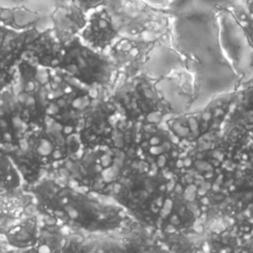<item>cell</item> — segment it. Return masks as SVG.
Masks as SVG:
<instances>
[{"label":"cell","instance_id":"cell-18","mask_svg":"<svg viewBox=\"0 0 253 253\" xmlns=\"http://www.w3.org/2000/svg\"><path fill=\"white\" fill-rule=\"evenodd\" d=\"M53 1V4H55V3H58V2H61V1H63V0H52Z\"/></svg>","mask_w":253,"mask_h":253},{"label":"cell","instance_id":"cell-1","mask_svg":"<svg viewBox=\"0 0 253 253\" xmlns=\"http://www.w3.org/2000/svg\"><path fill=\"white\" fill-rule=\"evenodd\" d=\"M170 34L175 49L196 71L199 96L211 97V79L217 93L234 86L236 76L219 40L216 10L194 3L174 15Z\"/></svg>","mask_w":253,"mask_h":253},{"label":"cell","instance_id":"cell-17","mask_svg":"<svg viewBox=\"0 0 253 253\" xmlns=\"http://www.w3.org/2000/svg\"><path fill=\"white\" fill-rule=\"evenodd\" d=\"M241 2L250 13V15L253 17V0H241Z\"/></svg>","mask_w":253,"mask_h":253},{"label":"cell","instance_id":"cell-14","mask_svg":"<svg viewBox=\"0 0 253 253\" xmlns=\"http://www.w3.org/2000/svg\"><path fill=\"white\" fill-rule=\"evenodd\" d=\"M75 6H77L79 9H81L83 12L88 14L89 12L105 6L108 2V0H68Z\"/></svg>","mask_w":253,"mask_h":253},{"label":"cell","instance_id":"cell-11","mask_svg":"<svg viewBox=\"0 0 253 253\" xmlns=\"http://www.w3.org/2000/svg\"><path fill=\"white\" fill-rule=\"evenodd\" d=\"M42 19V15L24 6L4 7L0 5V25L7 28L21 31L40 28Z\"/></svg>","mask_w":253,"mask_h":253},{"label":"cell","instance_id":"cell-7","mask_svg":"<svg viewBox=\"0 0 253 253\" xmlns=\"http://www.w3.org/2000/svg\"><path fill=\"white\" fill-rule=\"evenodd\" d=\"M122 115L128 121L156 124L162 116V100L155 88L144 78H133L120 88L114 98Z\"/></svg>","mask_w":253,"mask_h":253},{"label":"cell","instance_id":"cell-15","mask_svg":"<svg viewBox=\"0 0 253 253\" xmlns=\"http://www.w3.org/2000/svg\"><path fill=\"white\" fill-rule=\"evenodd\" d=\"M239 1L241 0H194V3L202 7L217 10L220 8H228Z\"/></svg>","mask_w":253,"mask_h":253},{"label":"cell","instance_id":"cell-2","mask_svg":"<svg viewBox=\"0 0 253 253\" xmlns=\"http://www.w3.org/2000/svg\"><path fill=\"white\" fill-rule=\"evenodd\" d=\"M31 190L38 211L69 228L108 231L123 219V208L118 204H105L93 193L61 179L38 180Z\"/></svg>","mask_w":253,"mask_h":253},{"label":"cell","instance_id":"cell-10","mask_svg":"<svg viewBox=\"0 0 253 253\" xmlns=\"http://www.w3.org/2000/svg\"><path fill=\"white\" fill-rule=\"evenodd\" d=\"M49 19L55 37L65 43L79 35L86 23L87 14L68 0H63L54 4Z\"/></svg>","mask_w":253,"mask_h":253},{"label":"cell","instance_id":"cell-6","mask_svg":"<svg viewBox=\"0 0 253 253\" xmlns=\"http://www.w3.org/2000/svg\"><path fill=\"white\" fill-rule=\"evenodd\" d=\"M106 6L121 36L143 39L144 34L170 33L174 14L145 0H108Z\"/></svg>","mask_w":253,"mask_h":253},{"label":"cell","instance_id":"cell-5","mask_svg":"<svg viewBox=\"0 0 253 253\" xmlns=\"http://www.w3.org/2000/svg\"><path fill=\"white\" fill-rule=\"evenodd\" d=\"M56 68L81 83L98 89L108 86L112 81L115 62L107 52L90 47L77 36L64 43Z\"/></svg>","mask_w":253,"mask_h":253},{"label":"cell","instance_id":"cell-9","mask_svg":"<svg viewBox=\"0 0 253 253\" xmlns=\"http://www.w3.org/2000/svg\"><path fill=\"white\" fill-rule=\"evenodd\" d=\"M78 37L90 47L101 52H108L122 36L110 10L105 5L87 14L86 23Z\"/></svg>","mask_w":253,"mask_h":253},{"label":"cell","instance_id":"cell-12","mask_svg":"<svg viewBox=\"0 0 253 253\" xmlns=\"http://www.w3.org/2000/svg\"><path fill=\"white\" fill-rule=\"evenodd\" d=\"M22 175L7 153L0 147V193L17 191L21 187Z\"/></svg>","mask_w":253,"mask_h":253},{"label":"cell","instance_id":"cell-3","mask_svg":"<svg viewBox=\"0 0 253 253\" xmlns=\"http://www.w3.org/2000/svg\"><path fill=\"white\" fill-rule=\"evenodd\" d=\"M59 179L97 195L111 196L127 170L126 152L117 145L84 148L57 167Z\"/></svg>","mask_w":253,"mask_h":253},{"label":"cell","instance_id":"cell-4","mask_svg":"<svg viewBox=\"0 0 253 253\" xmlns=\"http://www.w3.org/2000/svg\"><path fill=\"white\" fill-rule=\"evenodd\" d=\"M169 193L164 174L149 169H127L111 196L123 210L146 222L160 218Z\"/></svg>","mask_w":253,"mask_h":253},{"label":"cell","instance_id":"cell-13","mask_svg":"<svg viewBox=\"0 0 253 253\" xmlns=\"http://www.w3.org/2000/svg\"><path fill=\"white\" fill-rule=\"evenodd\" d=\"M227 9L230 11L238 26L247 38L249 43L253 47V17L250 15L241 1L234 3Z\"/></svg>","mask_w":253,"mask_h":253},{"label":"cell","instance_id":"cell-8","mask_svg":"<svg viewBox=\"0 0 253 253\" xmlns=\"http://www.w3.org/2000/svg\"><path fill=\"white\" fill-rule=\"evenodd\" d=\"M135 151L149 170L164 174L175 166L179 159V145L170 131L156 124H143L135 141Z\"/></svg>","mask_w":253,"mask_h":253},{"label":"cell","instance_id":"cell-16","mask_svg":"<svg viewBox=\"0 0 253 253\" xmlns=\"http://www.w3.org/2000/svg\"><path fill=\"white\" fill-rule=\"evenodd\" d=\"M194 0H174V15L192 6Z\"/></svg>","mask_w":253,"mask_h":253}]
</instances>
